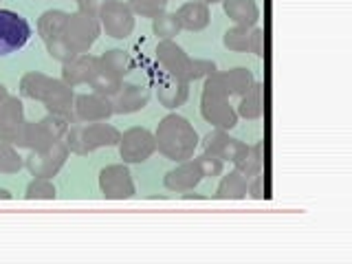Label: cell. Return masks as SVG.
<instances>
[{
  "mask_svg": "<svg viewBox=\"0 0 352 264\" xmlns=\"http://www.w3.org/2000/svg\"><path fill=\"white\" fill-rule=\"evenodd\" d=\"M73 113H75V121H82V124H95V121H108L115 115V110H113L110 97L88 93V95H75Z\"/></svg>",
  "mask_w": 352,
  "mask_h": 264,
  "instance_id": "cell-13",
  "label": "cell"
},
{
  "mask_svg": "<svg viewBox=\"0 0 352 264\" xmlns=\"http://www.w3.org/2000/svg\"><path fill=\"white\" fill-rule=\"evenodd\" d=\"M198 3H205V5H216V3H223V0H198Z\"/></svg>",
  "mask_w": 352,
  "mask_h": 264,
  "instance_id": "cell-44",
  "label": "cell"
},
{
  "mask_svg": "<svg viewBox=\"0 0 352 264\" xmlns=\"http://www.w3.org/2000/svg\"><path fill=\"white\" fill-rule=\"evenodd\" d=\"M99 190L108 201H126L137 194L128 163H113L99 172Z\"/></svg>",
  "mask_w": 352,
  "mask_h": 264,
  "instance_id": "cell-10",
  "label": "cell"
},
{
  "mask_svg": "<svg viewBox=\"0 0 352 264\" xmlns=\"http://www.w3.org/2000/svg\"><path fill=\"white\" fill-rule=\"evenodd\" d=\"M247 196H251L253 201H264V198H269V194H267V179H264L262 172L253 176V179H249Z\"/></svg>",
  "mask_w": 352,
  "mask_h": 264,
  "instance_id": "cell-38",
  "label": "cell"
},
{
  "mask_svg": "<svg viewBox=\"0 0 352 264\" xmlns=\"http://www.w3.org/2000/svg\"><path fill=\"white\" fill-rule=\"evenodd\" d=\"M71 150L62 141H55L51 148L40 150V152H29L25 157V168L29 170L31 176H40V179H53L58 174L64 163L69 161Z\"/></svg>",
  "mask_w": 352,
  "mask_h": 264,
  "instance_id": "cell-9",
  "label": "cell"
},
{
  "mask_svg": "<svg viewBox=\"0 0 352 264\" xmlns=\"http://www.w3.org/2000/svg\"><path fill=\"white\" fill-rule=\"evenodd\" d=\"M77 7L84 9V11H91V14H97L99 7H102L106 0H75Z\"/></svg>",
  "mask_w": 352,
  "mask_h": 264,
  "instance_id": "cell-40",
  "label": "cell"
},
{
  "mask_svg": "<svg viewBox=\"0 0 352 264\" xmlns=\"http://www.w3.org/2000/svg\"><path fill=\"white\" fill-rule=\"evenodd\" d=\"M194 161L198 163V168L203 172V179H212V176H220L225 170V161L218 159L216 154H209V152H203L194 157Z\"/></svg>",
  "mask_w": 352,
  "mask_h": 264,
  "instance_id": "cell-35",
  "label": "cell"
},
{
  "mask_svg": "<svg viewBox=\"0 0 352 264\" xmlns=\"http://www.w3.org/2000/svg\"><path fill=\"white\" fill-rule=\"evenodd\" d=\"M201 115L207 124H212L214 128H220V130H234L240 119L236 108L231 106L227 97L207 95V93H203L201 97Z\"/></svg>",
  "mask_w": 352,
  "mask_h": 264,
  "instance_id": "cell-11",
  "label": "cell"
},
{
  "mask_svg": "<svg viewBox=\"0 0 352 264\" xmlns=\"http://www.w3.org/2000/svg\"><path fill=\"white\" fill-rule=\"evenodd\" d=\"M42 104L47 106L49 113L60 115L64 119H69L71 124H75V113H73L75 93H73V86H69L64 80H55L53 88L49 91V95L44 97Z\"/></svg>",
  "mask_w": 352,
  "mask_h": 264,
  "instance_id": "cell-17",
  "label": "cell"
},
{
  "mask_svg": "<svg viewBox=\"0 0 352 264\" xmlns=\"http://www.w3.org/2000/svg\"><path fill=\"white\" fill-rule=\"evenodd\" d=\"M264 51H267V40H264V29L260 27H253L251 31V42H249V53L253 55H264Z\"/></svg>",
  "mask_w": 352,
  "mask_h": 264,
  "instance_id": "cell-39",
  "label": "cell"
},
{
  "mask_svg": "<svg viewBox=\"0 0 352 264\" xmlns=\"http://www.w3.org/2000/svg\"><path fill=\"white\" fill-rule=\"evenodd\" d=\"M251 31L253 27H240L234 25L231 29L225 31L223 44L229 51H238V53H249V42H251Z\"/></svg>",
  "mask_w": 352,
  "mask_h": 264,
  "instance_id": "cell-31",
  "label": "cell"
},
{
  "mask_svg": "<svg viewBox=\"0 0 352 264\" xmlns=\"http://www.w3.org/2000/svg\"><path fill=\"white\" fill-rule=\"evenodd\" d=\"M157 97L163 108L174 110L187 102V97H190V84L165 73L157 84Z\"/></svg>",
  "mask_w": 352,
  "mask_h": 264,
  "instance_id": "cell-19",
  "label": "cell"
},
{
  "mask_svg": "<svg viewBox=\"0 0 352 264\" xmlns=\"http://www.w3.org/2000/svg\"><path fill=\"white\" fill-rule=\"evenodd\" d=\"M99 33H102V25H99L97 14H91V11L84 9H77L75 14H69L64 38L71 42V47L77 53H91Z\"/></svg>",
  "mask_w": 352,
  "mask_h": 264,
  "instance_id": "cell-5",
  "label": "cell"
},
{
  "mask_svg": "<svg viewBox=\"0 0 352 264\" xmlns=\"http://www.w3.org/2000/svg\"><path fill=\"white\" fill-rule=\"evenodd\" d=\"M99 66L124 80L126 75L135 71V60H132L130 53L124 49H108L106 53L99 55Z\"/></svg>",
  "mask_w": 352,
  "mask_h": 264,
  "instance_id": "cell-28",
  "label": "cell"
},
{
  "mask_svg": "<svg viewBox=\"0 0 352 264\" xmlns=\"http://www.w3.org/2000/svg\"><path fill=\"white\" fill-rule=\"evenodd\" d=\"M25 104L16 95H9L3 104H0V141L14 143L20 139V132L25 128Z\"/></svg>",
  "mask_w": 352,
  "mask_h": 264,
  "instance_id": "cell-12",
  "label": "cell"
},
{
  "mask_svg": "<svg viewBox=\"0 0 352 264\" xmlns=\"http://www.w3.org/2000/svg\"><path fill=\"white\" fill-rule=\"evenodd\" d=\"M121 84H124V80H121V77H117L115 73L102 69V66H99V71L93 75V80H91L93 93L104 95V97H113L119 91V88H121Z\"/></svg>",
  "mask_w": 352,
  "mask_h": 264,
  "instance_id": "cell-30",
  "label": "cell"
},
{
  "mask_svg": "<svg viewBox=\"0 0 352 264\" xmlns=\"http://www.w3.org/2000/svg\"><path fill=\"white\" fill-rule=\"evenodd\" d=\"M231 163H234V170H238L242 176L253 179V176L260 174L264 168V143L258 141V143H253V146L242 143V148L238 150V154Z\"/></svg>",
  "mask_w": 352,
  "mask_h": 264,
  "instance_id": "cell-20",
  "label": "cell"
},
{
  "mask_svg": "<svg viewBox=\"0 0 352 264\" xmlns=\"http://www.w3.org/2000/svg\"><path fill=\"white\" fill-rule=\"evenodd\" d=\"M99 25L106 36L115 38V40H126L132 36L135 31V14L128 7V3H121V0H106V3L99 7L97 11Z\"/></svg>",
  "mask_w": 352,
  "mask_h": 264,
  "instance_id": "cell-6",
  "label": "cell"
},
{
  "mask_svg": "<svg viewBox=\"0 0 352 264\" xmlns=\"http://www.w3.org/2000/svg\"><path fill=\"white\" fill-rule=\"evenodd\" d=\"M154 141H157V150L163 157L176 163L192 159L198 143H201L190 119L179 113H170L159 121L157 130H154Z\"/></svg>",
  "mask_w": 352,
  "mask_h": 264,
  "instance_id": "cell-1",
  "label": "cell"
},
{
  "mask_svg": "<svg viewBox=\"0 0 352 264\" xmlns=\"http://www.w3.org/2000/svg\"><path fill=\"white\" fill-rule=\"evenodd\" d=\"M44 126L49 128V132L51 135L58 139V141H62L64 137H66V132H69V128H71V121L69 119H64V117H60V115H53V113H49L44 119H40Z\"/></svg>",
  "mask_w": 352,
  "mask_h": 264,
  "instance_id": "cell-37",
  "label": "cell"
},
{
  "mask_svg": "<svg viewBox=\"0 0 352 264\" xmlns=\"http://www.w3.org/2000/svg\"><path fill=\"white\" fill-rule=\"evenodd\" d=\"M25 168V159L20 157L14 143L0 141V174H18Z\"/></svg>",
  "mask_w": 352,
  "mask_h": 264,
  "instance_id": "cell-32",
  "label": "cell"
},
{
  "mask_svg": "<svg viewBox=\"0 0 352 264\" xmlns=\"http://www.w3.org/2000/svg\"><path fill=\"white\" fill-rule=\"evenodd\" d=\"M47 44V53L51 55L53 60H58V62H69L71 58H75L77 51L71 47V42L66 40L64 36L62 38H55V40H49V42H44Z\"/></svg>",
  "mask_w": 352,
  "mask_h": 264,
  "instance_id": "cell-36",
  "label": "cell"
},
{
  "mask_svg": "<svg viewBox=\"0 0 352 264\" xmlns=\"http://www.w3.org/2000/svg\"><path fill=\"white\" fill-rule=\"evenodd\" d=\"M201 181H203V172H201V168H198V163L194 161V157L187 159V161H181L174 170H170L163 176V185L168 187L170 192H176V194L194 190Z\"/></svg>",
  "mask_w": 352,
  "mask_h": 264,
  "instance_id": "cell-16",
  "label": "cell"
},
{
  "mask_svg": "<svg viewBox=\"0 0 352 264\" xmlns=\"http://www.w3.org/2000/svg\"><path fill=\"white\" fill-rule=\"evenodd\" d=\"M99 71V55L77 53L75 58L62 64V80L69 86L91 84L93 75Z\"/></svg>",
  "mask_w": 352,
  "mask_h": 264,
  "instance_id": "cell-14",
  "label": "cell"
},
{
  "mask_svg": "<svg viewBox=\"0 0 352 264\" xmlns=\"http://www.w3.org/2000/svg\"><path fill=\"white\" fill-rule=\"evenodd\" d=\"M256 82V77L245 66H236L229 71H214L205 77L203 93L207 95H218V97H240L245 95L251 84Z\"/></svg>",
  "mask_w": 352,
  "mask_h": 264,
  "instance_id": "cell-4",
  "label": "cell"
},
{
  "mask_svg": "<svg viewBox=\"0 0 352 264\" xmlns=\"http://www.w3.org/2000/svg\"><path fill=\"white\" fill-rule=\"evenodd\" d=\"M183 198H185V201H205L207 196H203V194H192V190H187V192H183Z\"/></svg>",
  "mask_w": 352,
  "mask_h": 264,
  "instance_id": "cell-41",
  "label": "cell"
},
{
  "mask_svg": "<svg viewBox=\"0 0 352 264\" xmlns=\"http://www.w3.org/2000/svg\"><path fill=\"white\" fill-rule=\"evenodd\" d=\"M53 84H55V77L31 71L20 77V95L27 99H36V102H44V97L49 95Z\"/></svg>",
  "mask_w": 352,
  "mask_h": 264,
  "instance_id": "cell-25",
  "label": "cell"
},
{
  "mask_svg": "<svg viewBox=\"0 0 352 264\" xmlns=\"http://www.w3.org/2000/svg\"><path fill=\"white\" fill-rule=\"evenodd\" d=\"M264 104H267V95H264V82H253L251 88L240 95V104L236 108L238 117L256 121L264 115Z\"/></svg>",
  "mask_w": 352,
  "mask_h": 264,
  "instance_id": "cell-23",
  "label": "cell"
},
{
  "mask_svg": "<svg viewBox=\"0 0 352 264\" xmlns=\"http://www.w3.org/2000/svg\"><path fill=\"white\" fill-rule=\"evenodd\" d=\"M7 97H9V91H7V86H5L3 82H0V104H3Z\"/></svg>",
  "mask_w": 352,
  "mask_h": 264,
  "instance_id": "cell-42",
  "label": "cell"
},
{
  "mask_svg": "<svg viewBox=\"0 0 352 264\" xmlns=\"http://www.w3.org/2000/svg\"><path fill=\"white\" fill-rule=\"evenodd\" d=\"M174 14H176V18H179L181 29H185V31H203L209 25V20H212L209 5L198 3V0L181 5Z\"/></svg>",
  "mask_w": 352,
  "mask_h": 264,
  "instance_id": "cell-22",
  "label": "cell"
},
{
  "mask_svg": "<svg viewBox=\"0 0 352 264\" xmlns=\"http://www.w3.org/2000/svg\"><path fill=\"white\" fill-rule=\"evenodd\" d=\"M31 38V27L25 16L0 7V58L20 51Z\"/></svg>",
  "mask_w": 352,
  "mask_h": 264,
  "instance_id": "cell-7",
  "label": "cell"
},
{
  "mask_svg": "<svg viewBox=\"0 0 352 264\" xmlns=\"http://www.w3.org/2000/svg\"><path fill=\"white\" fill-rule=\"evenodd\" d=\"M55 141L58 139L51 135L49 128L44 126L42 121H27L25 128L20 132V139L16 141V146L27 148L29 152H40V150L51 148Z\"/></svg>",
  "mask_w": 352,
  "mask_h": 264,
  "instance_id": "cell-21",
  "label": "cell"
},
{
  "mask_svg": "<svg viewBox=\"0 0 352 264\" xmlns=\"http://www.w3.org/2000/svg\"><path fill=\"white\" fill-rule=\"evenodd\" d=\"M152 33L159 40H174L181 33V25L176 14H170V11H163L157 18H152Z\"/></svg>",
  "mask_w": 352,
  "mask_h": 264,
  "instance_id": "cell-29",
  "label": "cell"
},
{
  "mask_svg": "<svg viewBox=\"0 0 352 264\" xmlns=\"http://www.w3.org/2000/svg\"><path fill=\"white\" fill-rule=\"evenodd\" d=\"M170 0H128V7L132 9V14L141 18H157L163 14Z\"/></svg>",
  "mask_w": 352,
  "mask_h": 264,
  "instance_id": "cell-34",
  "label": "cell"
},
{
  "mask_svg": "<svg viewBox=\"0 0 352 264\" xmlns=\"http://www.w3.org/2000/svg\"><path fill=\"white\" fill-rule=\"evenodd\" d=\"M110 102H113L115 115H132L148 106L150 91L139 84H121L119 91L110 97Z\"/></svg>",
  "mask_w": 352,
  "mask_h": 264,
  "instance_id": "cell-15",
  "label": "cell"
},
{
  "mask_svg": "<svg viewBox=\"0 0 352 264\" xmlns=\"http://www.w3.org/2000/svg\"><path fill=\"white\" fill-rule=\"evenodd\" d=\"M117 148L124 163H146L157 152V141H154V132H150L148 128L132 126L126 132H121Z\"/></svg>",
  "mask_w": 352,
  "mask_h": 264,
  "instance_id": "cell-8",
  "label": "cell"
},
{
  "mask_svg": "<svg viewBox=\"0 0 352 264\" xmlns=\"http://www.w3.org/2000/svg\"><path fill=\"white\" fill-rule=\"evenodd\" d=\"M55 196H58V192H55V185L51 179H40V176H36L25 190V198L27 201H55Z\"/></svg>",
  "mask_w": 352,
  "mask_h": 264,
  "instance_id": "cell-33",
  "label": "cell"
},
{
  "mask_svg": "<svg viewBox=\"0 0 352 264\" xmlns=\"http://www.w3.org/2000/svg\"><path fill=\"white\" fill-rule=\"evenodd\" d=\"M0 201H11V192L5 187H0Z\"/></svg>",
  "mask_w": 352,
  "mask_h": 264,
  "instance_id": "cell-43",
  "label": "cell"
},
{
  "mask_svg": "<svg viewBox=\"0 0 352 264\" xmlns=\"http://www.w3.org/2000/svg\"><path fill=\"white\" fill-rule=\"evenodd\" d=\"M247 187H249L247 176H242L238 170H231L218 183L214 198H218V201H242V198H247Z\"/></svg>",
  "mask_w": 352,
  "mask_h": 264,
  "instance_id": "cell-26",
  "label": "cell"
},
{
  "mask_svg": "<svg viewBox=\"0 0 352 264\" xmlns=\"http://www.w3.org/2000/svg\"><path fill=\"white\" fill-rule=\"evenodd\" d=\"M157 60L163 66V71L176 77V80H183V82H196V80H203L209 73L216 71V64L212 60H196L190 58L179 44L174 40H159L157 44Z\"/></svg>",
  "mask_w": 352,
  "mask_h": 264,
  "instance_id": "cell-2",
  "label": "cell"
},
{
  "mask_svg": "<svg viewBox=\"0 0 352 264\" xmlns=\"http://www.w3.org/2000/svg\"><path fill=\"white\" fill-rule=\"evenodd\" d=\"M242 143L236 137H229V130H212L207 132L205 139H203V152H209V154H216L218 159L223 161H234V157L238 154V150L242 148Z\"/></svg>",
  "mask_w": 352,
  "mask_h": 264,
  "instance_id": "cell-18",
  "label": "cell"
},
{
  "mask_svg": "<svg viewBox=\"0 0 352 264\" xmlns=\"http://www.w3.org/2000/svg\"><path fill=\"white\" fill-rule=\"evenodd\" d=\"M121 132L113 124H106V121H95V124L75 121V124H71L69 132H66L64 143L77 157H86V154H91L99 148L117 146Z\"/></svg>",
  "mask_w": 352,
  "mask_h": 264,
  "instance_id": "cell-3",
  "label": "cell"
},
{
  "mask_svg": "<svg viewBox=\"0 0 352 264\" xmlns=\"http://www.w3.org/2000/svg\"><path fill=\"white\" fill-rule=\"evenodd\" d=\"M66 20H69V14L62 9H49L44 11L38 20V33L44 42L55 40V38H62L64 36V29H66Z\"/></svg>",
  "mask_w": 352,
  "mask_h": 264,
  "instance_id": "cell-27",
  "label": "cell"
},
{
  "mask_svg": "<svg viewBox=\"0 0 352 264\" xmlns=\"http://www.w3.org/2000/svg\"><path fill=\"white\" fill-rule=\"evenodd\" d=\"M225 14L240 27H256L260 20V9L256 0H223Z\"/></svg>",
  "mask_w": 352,
  "mask_h": 264,
  "instance_id": "cell-24",
  "label": "cell"
}]
</instances>
